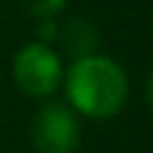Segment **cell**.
<instances>
[{
  "label": "cell",
  "instance_id": "cell-2",
  "mask_svg": "<svg viewBox=\"0 0 153 153\" xmlns=\"http://www.w3.org/2000/svg\"><path fill=\"white\" fill-rule=\"evenodd\" d=\"M62 78L59 56L46 43H27L13 59V81L30 97H46Z\"/></svg>",
  "mask_w": 153,
  "mask_h": 153
},
{
  "label": "cell",
  "instance_id": "cell-3",
  "mask_svg": "<svg viewBox=\"0 0 153 153\" xmlns=\"http://www.w3.org/2000/svg\"><path fill=\"white\" fill-rule=\"evenodd\" d=\"M78 143H81L78 121L65 105L48 102L35 113L32 145L38 153H75Z\"/></svg>",
  "mask_w": 153,
  "mask_h": 153
},
{
  "label": "cell",
  "instance_id": "cell-1",
  "mask_svg": "<svg viewBox=\"0 0 153 153\" xmlns=\"http://www.w3.org/2000/svg\"><path fill=\"white\" fill-rule=\"evenodd\" d=\"M126 75L108 56H81L67 75V97L83 116L108 118L126 102Z\"/></svg>",
  "mask_w": 153,
  "mask_h": 153
},
{
  "label": "cell",
  "instance_id": "cell-5",
  "mask_svg": "<svg viewBox=\"0 0 153 153\" xmlns=\"http://www.w3.org/2000/svg\"><path fill=\"white\" fill-rule=\"evenodd\" d=\"M24 8L35 19H54L65 8V0H24Z\"/></svg>",
  "mask_w": 153,
  "mask_h": 153
},
{
  "label": "cell",
  "instance_id": "cell-7",
  "mask_svg": "<svg viewBox=\"0 0 153 153\" xmlns=\"http://www.w3.org/2000/svg\"><path fill=\"white\" fill-rule=\"evenodd\" d=\"M148 105H151V110H153V73H151V78H148Z\"/></svg>",
  "mask_w": 153,
  "mask_h": 153
},
{
  "label": "cell",
  "instance_id": "cell-4",
  "mask_svg": "<svg viewBox=\"0 0 153 153\" xmlns=\"http://www.w3.org/2000/svg\"><path fill=\"white\" fill-rule=\"evenodd\" d=\"M62 40H65L67 51L78 54V59H81V56H89V54H91V48L97 46V30H94L91 24H86V22L75 19V22H70V24H67V30H65Z\"/></svg>",
  "mask_w": 153,
  "mask_h": 153
},
{
  "label": "cell",
  "instance_id": "cell-6",
  "mask_svg": "<svg viewBox=\"0 0 153 153\" xmlns=\"http://www.w3.org/2000/svg\"><path fill=\"white\" fill-rule=\"evenodd\" d=\"M59 35V30H56V24H54V19H40V27H38V43H43V40H54Z\"/></svg>",
  "mask_w": 153,
  "mask_h": 153
}]
</instances>
